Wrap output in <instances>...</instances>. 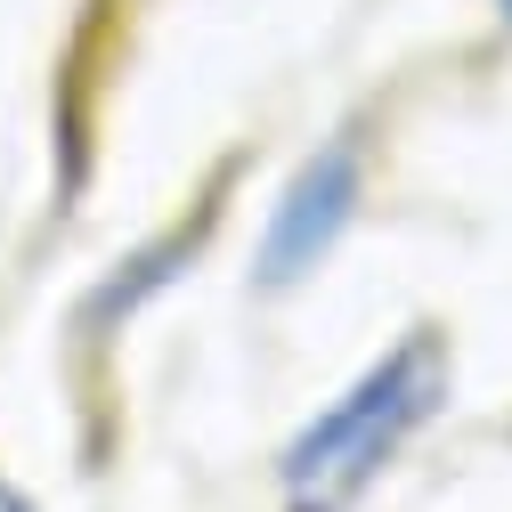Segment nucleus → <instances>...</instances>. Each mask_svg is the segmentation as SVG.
<instances>
[{
  "label": "nucleus",
  "instance_id": "f257e3e1",
  "mask_svg": "<svg viewBox=\"0 0 512 512\" xmlns=\"http://www.w3.org/2000/svg\"><path fill=\"white\" fill-rule=\"evenodd\" d=\"M439 407H447V342L431 326H415L382 358H366L342 391L285 439L277 504L285 512H358L374 496V480L407 456L415 431Z\"/></svg>",
  "mask_w": 512,
  "mask_h": 512
},
{
  "label": "nucleus",
  "instance_id": "f03ea898",
  "mask_svg": "<svg viewBox=\"0 0 512 512\" xmlns=\"http://www.w3.org/2000/svg\"><path fill=\"white\" fill-rule=\"evenodd\" d=\"M358 204H366V147L350 131H334L277 187V204L261 220V252H252V285L261 293H293L301 277H317L334 261V244L350 236Z\"/></svg>",
  "mask_w": 512,
  "mask_h": 512
},
{
  "label": "nucleus",
  "instance_id": "7ed1b4c3",
  "mask_svg": "<svg viewBox=\"0 0 512 512\" xmlns=\"http://www.w3.org/2000/svg\"><path fill=\"white\" fill-rule=\"evenodd\" d=\"M0 512H33V496H25L17 480H0Z\"/></svg>",
  "mask_w": 512,
  "mask_h": 512
},
{
  "label": "nucleus",
  "instance_id": "20e7f679",
  "mask_svg": "<svg viewBox=\"0 0 512 512\" xmlns=\"http://www.w3.org/2000/svg\"><path fill=\"white\" fill-rule=\"evenodd\" d=\"M496 17H504V25H512V0H496Z\"/></svg>",
  "mask_w": 512,
  "mask_h": 512
}]
</instances>
